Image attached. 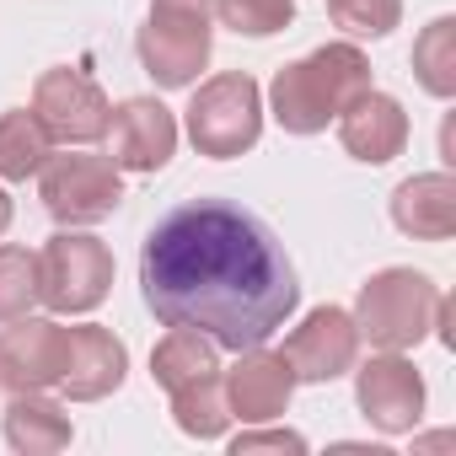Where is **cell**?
<instances>
[{"label":"cell","instance_id":"cell-8","mask_svg":"<svg viewBox=\"0 0 456 456\" xmlns=\"http://www.w3.org/2000/svg\"><path fill=\"white\" fill-rule=\"evenodd\" d=\"M134 49H140V65L156 86H167V92L193 86L199 70L209 65V17H183V12H156L151 6Z\"/></svg>","mask_w":456,"mask_h":456},{"label":"cell","instance_id":"cell-11","mask_svg":"<svg viewBox=\"0 0 456 456\" xmlns=\"http://www.w3.org/2000/svg\"><path fill=\"white\" fill-rule=\"evenodd\" d=\"M280 354H285V365H290L296 381H333V376H344V370L354 365V354H360V328H354L349 312L317 306V312H306V322L285 338Z\"/></svg>","mask_w":456,"mask_h":456},{"label":"cell","instance_id":"cell-16","mask_svg":"<svg viewBox=\"0 0 456 456\" xmlns=\"http://www.w3.org/2000/svg\"><path fill=\"white\" fill-rule=\"evenodd\" d=\"M392 220L413 242H445L456 232V177L451 172H419V177L397 183Z\"/></svg>","mask_w":456,"mask_h":456},{"label":"cell","instance_id":"cell-10","mask_svg":"<svg viewBox=\"0 0 456 456\" xmlns=\"http://www.w3.org/2000/svg\"><path fill=\"white\" fill-rule=\"evenodd\" d=\"M65 344L70 328L54 317H12V328H0V387L12 392H44L65 376Z\"/></svg>","mask_w":456,"mask_h":456},{"label":"cell","instance_id":"cell-6","mask_svg":"<svg viewBox=\"0 0 456 456\" xmlns=\"http://www.w3.org/2000/svg\"><path fill=\"white\" fill-rule=\"evenodd\" d=\"M38 199L60 225H97L124 204V183L108 156H49L38 172Z\"/></svg>","mask_w":456,"mask_h":456},{"label":"cell","instance_id":"cell-19","mask_svg":"<svg viewBox=\"0 0 456 456\" xmlns=\"http://www.w3.org/2000/svg\"><path fill=\"white\" fill-rule=\"evenodd\" d=\"M49 156H54V140L44 134V124L28 108L0 113V177H6V183H28L33 172H44Z\"/></svg>","mask_w":456,"mask_h":456},{"label":"cell","instance_id":"cell-3","mask_svg":"<svg viewBox=\"0 0 456 456\" xmlns=\"http://www.w3.org/2000/svg\"><path fill=\"white\" fill-rule=\"evenodd\" d=\"M440 290L413 274V269H381L360 285V301H354V328L360 338H370L376 349H413L435 333V317H440Z\"/></svg>","mask_w":456,"mask_h":456},{"label":"cell","instance_id":"cell-18","mask_svg":"<svg viewBox=\"0 0 456 456\" xmlns=\"http://www.w3.org/2000/svg\"><path fill=\"white\" fill-rule=\"evenodd\" d=\"M209 370H220L215 344H209L204 333H193V328H167V338L151 349V376H156V387H167V392H177L183 381H199V376H209Z\"/></svg>","mask_w":456,"mask_h":456},{"label":"cell","instance_id":"cell-17","mask_svg":"<svg viewBox=\"0 0 456 456\" xmlns=\"http://www.w3.org/2000/svg\"><path fill=\"white\" fill-rule=\"evenodd\" d=\"M6 440L22 456H49L70 445V413L44 392H17L6 408Z\"/></svg>","mask_w":456,"mask_h":456},{"label":"cell","instance_id":"cell-9","mask_svg":"<svg viewBox=\"0 0 456 456\" xmlns=\"http://www.w3.org/2000/svg\"><path fill=\"white\" fill-rule=\"evenodd\" d=\"M354 403H360V413L381 435H408L424 419V376L413 370V360H403L397 349H387L370 365H360Z\"/></svg>","mask_w":456,"mask_h":456},{"label":"cell","instance_id":"cell-2","mask_svg":"<svg viewBox=\"0 0 456 456\" xmlns=\"http://www.w3.org/2000/svg\"><path fill=\"white\" fill-rule=\"evenodd\" d=\"M360 92H370V60L354 44H322L317 54L285 65L269 86L285 134H322Z\"/></svg>","mask_w":456,"mask_h":456},{"label":"cell","instance_id":"cell-7","mask_svg":"<svg viewBox=\"0 0 456 456\" xmlns=\"http://www.w3.org/2000/svg\"><path fill=\"white\" fill-rule=\"evenodd\" d=\"M33 118L44 124L49 140L60 145H92L108 134V118H113V102L102 97V86L70 65H54L38 76L33 86Z\"/></svg>","mask_w":456,"mask_h":456},{"label":"cell","instance_id":"cell-5","mask_svg":"<svg viewBox=\"0 0 456 456\" xmlns=\"http://www.w3.org/2000/svg\"><path fill=\"white\" fill-rule=\"evenodd\" d=\"M113 285V253L108 242L86 232H60L38 253V301L49 312H97Z\"/></svg>","mask_w":456,"mask_h":456},{"label":"cell","instance_id":"cell-12","mask_svg":"<svg viewBox=\"0 0 456 456\" xmlns=\"http://www.w3.org/2000/svg\"><path fill=\"white\" fill-rule=\"evenodd\" d=\"M108 140H113V167L161 172L172 161V151H177V118L156 97H129L108 118Z\"/></svg>","mask_w":456,"mask_h":456},{"label":"cell","instance_id":"cell-20","mask_svg":"<svg viewBox=\"0 0 456 456\" xmlns=\"http://www.w3.org/2000/svg\"><path fill=\"white\" fill-rule=\"evenodd\" d=\"M172 419H177V429L193 435V440H220L225 424H232L220 370H209V376H199V381H183V387L172 392Z\"/></svg>","mask_w":456,"mask_h":456},{"label":"cell","instance_id":"cell-26","mask_svg":"<svg viewBox=\"0 0 456 456\" xmlns=\"http://www.w3.org/2000/svg\"><path fill=\"white\" fill-rule=\"evenodd\" d=\"M156 12H183V17H215V0H151Z\"/></svg>","mask_w":456,"mask_h":456},{"label":"cell","instance_id":"cell-24","mask_svg":"<svg viewBox=\"0 0 456 456\" xmlns=\"http://www.w3.org/2000/svg\"><path fill=\"white\" fill-rule=\"evenodd\" d=\"M328 17L354 38H387L403 22V0H328Z\"/></svg>","mask_w":456,"mask_h":456},{"label":"cell","instance_id":"cell-4","mask_svg":"<svg viewBox=\"0 0 456 456\" xmlns=\"http://www.w3.org/2000/svg\"><path fill=\"white\" fill-rule=\"evenodd\" d=\"M264 134V97L258 81L242 70H225L215 81H204L188 102V140L199 145V156L232 161L242 151H253Z\"/></svg>","mask_w":456,"mask_h":456},{"label":"cell","instance_id":"cell-15","mask_svg":"<svg viewBox=\"0 0 456 456\" xmlns=\"http://www.w3.org/2000/svg\"><path fill=\"white\" fill-rule=\"evenodd\" d=\"M124 370H129V349L108 333V328H70V344H65V392L76 403H97L108 392L124 387Z\"/></svg>","mask_w":456,"mask_h":456},{"label":"cell","instance_id":"cell-22","mask_svg":"<svg viewBox=\"0 0 456 456\" xmlns=\"http://www.w3.org/2000/svg\"><path fill=\"white\" fill-rule=\"evenodd\" d=\"M215 17L242 38H274L296 22V0H215Z\"/></svg>","mask_w":456,"mask_h":456},{"label":"cell","instance_id":"cell-25","mask_svg":"<svg viewBox=\"0 0 456 456\" xmlns=\"http://www.w3.org/2000/svg\"><path fill=\"white\" fill-rule=\"evenodd\" d=\"M253 451H306V440L290 435V429H264V435H237L232 440V456H253Z\"/></svg>","mask_w":456,"mask_h":456},{"label":"cell","instance_id":"cell-1","mask_svg":"<svg viewBox=\"0 0 456 456\" xmlns=\"http://www.w3.org/2000/svg\"><path fill=\"white\" fill-rule=\"evenodd\" d=\"M140 296L161 328H193L215 349L269 344L301 301L296 264L269 225L225 199L167 209L140 253Z\"/></svg>","mask_w":456,"mask_h":456},{"label":"cell","instance_id":"cell-21","mask_svg":"<svg viewBox=\"0 0 456 456\" xmlns=\"http://www.w3.org/2000/svg\"><path fill=\"white\" fill-rule=\"evenodd\" d=\"M413 76L429 97H456V17H435L413 38Z\"/></svg>","mask_w":456,"mask_h":456},{"label":"cell","instance_id":"cell-23","mask_svg":"<svg viewBox=\"0 0 456 456\" xmlns=\"http://www.w3.org/2000/svg\"><path fill=\"white\" fill-rule=\"evenodd\" d=\"M38 301V258L28 248H0V322L28 317Z\"/></svg>","mask_w":456,"mask_h":456},{"label":"cell","instance_id":"cell-13","mask_svg":"<svg viewBox=\"0 0 456 456\" xmlns=\"http://www.w3.org/2000/svg\"><path fill=\"white\" fill-rule=\"evenodd\" d=\"M225 387V408L242 424H264V419H280L290 408V392H296V376L285 365V354H264L258 349H242L237 370L220 381Z\"/></svg>","mask_w":456,"mask_h":456},{"label":"cell","instance_id":"cell-27","mask_svg":"<svg viewBox=\"0 0 456 456\" xmlns=\"http://www.w3.org/2000/svg\"><path fill=\"white\" fill-rule=\"evenodd\" d=\"M6 225H12V193L0 188V237H6Z\"/></svg>","mask_w":456,"mask_h":456},{"label":"cell","instance_id":"cell-14","mask_svg":"<svg viewBox=\"0 0 456 456\" xmlns=\"http://www.w3.org/2000/svg\"><path fill=\"white\" fill-rule=\"evenodd\" d=\"M338 140H344V151H349L354 161L381 167V161L403 156V145H408V113H403V102L387 97V92H360V97L338 113Z\"/></svg>","mask_w":456,"mask_h":456}]
</instances>
